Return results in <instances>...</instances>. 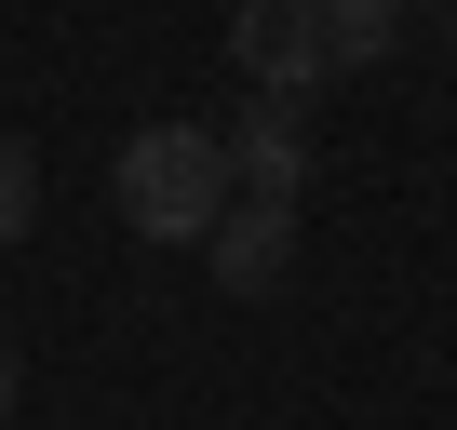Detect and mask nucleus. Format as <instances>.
Here are the masks:
<instances>
[{
  "mask_svg": "<svg viewBox=\"0 0 457 430\" xmlns=\"http://www.w3.org/2000/svg\"><path fill=\"white\" fill-rule=\"evenodd\" d=\"M108 202H121V229H148V243H215V215H228V135L135 121L121 161H108Z\"/></svg>",
  "mask_w": 457,
  "mask_h": 430,
  "instance_id": "1",
  "label": "nucleus"
},
{
  "mask_svg": "<svg viewBox=\"0 0 457 430\" xmlns=\"http://www.w3.org/2000/svg\"><path fill=\"white\" fill-rule=\"evenodd\" d=\"M228 68H243L256 95H310V81H337V28H323V0H228Z\"/></svg>",
  "mask_w": 457,
  "mask_h": 430,
  "instance_id": "2",
  "label": "nucleus"
},
{
  "mask_svg": "<svg viewBox=\"0 0 457 430\" xmlns=\"http://www.w3.org/2000/svg\"><path fill=\"white\" fill-rule=\"evenodd\" d=\"M283 269H296V202L228 188V215H215V283L228 296H283Z\"/></svg>",
  "mask_w": 457,
  "mask_h": 430,
  "instance_id": "3",
  "label": "nucleus"
},
{
  "mask_svg": "<svg viewBox=\"0 0 457 430\" xmlns=\"http://www.w3.org/2000/svg\"><path fill=\"white\" fill-rule=\"evenodd\" d=\"M228 188H270V202H296V188H310V121H296L283 95L228 121Z\"/></svg>",
  "mask_w": 457,
  "mask_h": 430,
  "instance_id": "4",
  "label": "nucleus"
},
{
  "mask_svg": "<svg viewBox=\"0 0 457 430\" xmlns=\"http://www.w3.org/2000/svg\"><path fill=\"white\" fill-rule=\"evenodd\" d=\"M41 229V161H28V135H0V243H28Z\"/></svg>",
  "mask_w": 457,
  "mask_h": 430,
  "instance_id": "5",
  "label": "nucleus"
},
{
  "mask_svg": "<svg viewBox=\"0 0 457 430\" xmlns=\"http://www.w3.org/2000/svg\"><path fill=\"white\" fill-rule=\"evenodd\" d=\"M14 390H28V363H14V350H0V417H14Z\"/></svg>",
  "mask_w": 457,
  "mask_h": 430,
  "instance_id": "6",
  "label": "nucleus"
}]
</instances>
